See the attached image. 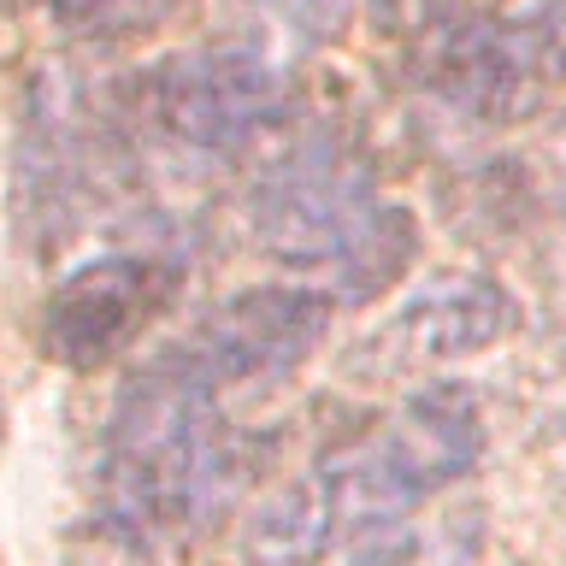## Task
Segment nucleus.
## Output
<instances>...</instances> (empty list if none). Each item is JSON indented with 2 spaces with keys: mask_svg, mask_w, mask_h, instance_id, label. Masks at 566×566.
<instances>
[{
  "mask_svg": "<svg viewBox=\"0 0 566 566\" xmlns=\"http://www.w3.org/2000/svg\"><path fill=\"white\" fill-rule=\"evenodd\" d=\"M478 454H484V413L472 389H413L384 431L336 449L307 478L277 490V502L248 531V548L265 566H307L325 548L396 531L424 495L460 484Z\"/></svg>",
  "mask_w": 566,
  "mask_h": 566,
  "instance_id": "obj_1",
  "label": "nucleus"
},
{
  "mask_svg": "<svg viewBox=\"0 0 566 566\" xmlns=\"http://www.w3.org/2000/svg\"><path fill=\"white\" fill-rule=\"evenodd\" d=\"M242 472V442L224 424V396L195 378L171 348L124 384L101 442V520L154 537V531L207 520L230 502Z\"/></svg>",
  "mask_w": 566,
  "mask_h": 566,
  "instance_id": "obj_2",
  "label": "nucleus"
},
{
  "mask_svg": "<svg viewBox=\"0 0 566 566\" xmlns=\"http://www.w3.org/2000/svg\"><path fill=\"white\" fill-rule=\"evenodd\" d=\"M424 83L467 118L513 124L543 113L566 83V0H543L525 18L442 30L424 48Z\"/></svg>",
  "mask_w": 566,
  "mask_h": 566,
  "instance_id": "obj_3",
  "label": "nucleus"
},
{
  "mask_svg": "<svg viewBox=\"0 0 566 566\" xmlns=\"http://www.w3.org/2000/svg\"><path fill=\"white\" fill-rule=\"evenodd\" d=\"M142 95H148V118L166 142H177L184 154L219 159L254 142L283 113L290 65H277L260 42L237 35V42H207L154 65Z\"/></svg>",
  "mask_w": 566,
  "mask_h": 566,
  "instance_id": "obj_4",
  "label": "nucleus"
},
{
  "mask_svg": "<svg viewBox=\"0 0 566 566\" xmlns=\"http://www.w3.org/2000/svg\"><path fill=\"white\" fill-rule=\"evenodd\" d=\"M378 177L360 154L336 148V142H301L254 189L248 224L272 260L331 272L360 242V230L378 219Z\"/></svg>",
  "mask_w": 566,
  "mask_h": 566,
  "instance_id": "obj_5",
  "label": "nucleus"
},
{
  "mask_svg": "<svg viewBox=\"0 0 566 566\" xmlns=\"http://www.w3.org/2000/svg\"><path fill=\"white\" fill-rule=\"evenodd\" d=\"M336 318L331 290H301V283H254V290L219 301L212 313L195 318L171 354L201 378L212 396L230 389H272L325 343Z\"/></svg>",
  "mask_w": 566,
  "mask_h": 566,
  "instance_id": "obj_6",
  "label": "nucleus"
},
{
  "mask_svg": "<svg viewBox=\"0 0 566 566\" xmlns=\"http://www.w3.org/2000/svg\"><path fill=\"white\" fill-rule=\"evenodd\" d=\"M171 301V265L154 254H95L48 290L42 301V354L65 371H95L154 325Z\"/></svg>",
  "mask_w": 566,
  "mask_h": 566,
  "instance_id": "obj_7",
  "label": "nucleus"
},
{
  "mask_svg": "<svg viewBox=\"0 0 566 566\" xmlns=\"http://www.w3.org/2000/svg\"><path fill=\"white\" fill-rule=\"evenodd\" d=\"M520 301L490 272H431L401 301L396 331L419 360H467L520 331Z\"/></svg>",
  "mask_w": 566,
  "mask_h": 566,
  "instance_id": "obj_8",
  "label": "nucleus"
},
{
  "mask_svg": "<svg viewBox=\"0 0 566 566\" xmlns=\"http://www.w3.org/2000/svg\"><path fill=\"white\" fill-rule=\"evenodd\" d=\"M413 248H419V230H413V212L407 207H378V219L360 230V242L348 248L343 260L331 265V301H371L396 283L407 265H413Z\"/></svg>",
  "mask_w": 566,
  "mask_h": 566,
  "instance_id": "obj_9",
  "label": "nucleus"
},
{
  "mask_svg": "<svg viewBox=\"0 0 566 566\" xmlns=\"http://www.w3.org/2000/svg\"><path fill=\"white\" fill-rule=\"evenodd\" d=\"M348 12L354 0H254L260 35H248V42H260L277 65H295L301 53L331 48L348 30Z\"/></svg>",
  "mask_w": 566,
  "mask_h": 566,
  "instance_id": "obj_10",
  "label": "nucleus"
},
{
  "mask_svg": "<svg viewBox=\"0 0 566 566\" xmlns=\"http://www.w3.org/2000/svg\"><path fill=\"white\" fill-rule=\"evenodd\" d=\"M189 0H53V18L83 35V42H130V35L159 30Z\"/></svg>",
  "mask_w": 566,
  "mask_h": 566,
  "instance_id": "obj_11",
  "label": "nucleus"
},
{
  "mask_svg": "<svg viewBox=\"0 0 566 566\" xmlns=\"http://www.w3.org/2000/svg\"><path fill=\"white\" fill-rule=\"evenodd\" d=\"M24 7H35V0H0V12H24Z\"/></svg>",
  "mask_w": 566,
  "mask_h": 566,
  "instance_id": "obj_12",
  "label": "nucleus"
},
{
  "mask_svg": "<svg viewBox=\"0 0 566 566\" xmlns=\"http://www.w3.org/2000/svg\"><path fill=\"white\" fill-rule=\"evenodd\" d=\"M560 212H566V184H560Z\"/></svg>",
  "mask_w": 566,
  "mask_h": 566,
  "instance_id": "obj_13",
  "label": "nucleus"
},
{
  "mask_svg": "<svg viewBox=\"0 0 566 566\" xmlns=\"http://www.w3.org/2000/svg\"><path fill=\"white\" fill-rule=\"evenodd\" d=\"M560 130H566V118H560Z\"/></svg>",
  "mask_w": 566,
  "mask_h": 566,
  "instance_id": "obj_14",
  "label": "nucleus"
}]
</instances>
